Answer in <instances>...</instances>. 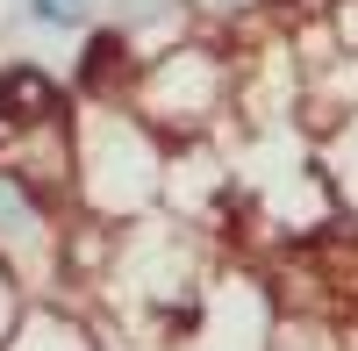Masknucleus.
<instances>
[{
  "label": "nucleus",
  "mask_w": 358,
  "mask_h": 351,
  "mask_svg": "<svg viewBox=\"0 0 358 351\" xmlns=\"http://www.w3.org/2000/svg\"><path fill=\"white\" fill-rule=\"evenodd\" d=\"M315 180L330 187L337 215L358 222V115H344V122H330L315 136Z\"/></svg>",
  "instance_id": "nucleus-6"
},
{
  "label": "nucleus",
  "mask_w": 358,
  "mask_h": 351,
  "mask_svg": "<svg viewBox=\"0 0 358 351\" xmlns=\"http://www.w3.org/2000/svg\"><path fill=\"white\" fill-rule=\"evenodd\" d=\"M65 215L50 194H36L22 172L0 165V266H8L29 294L57 287V251H65Z\"/></svg>",
  "instance_id": "nucleus-3"
},
{
  "label": "nucleus",
  "mask_w": 358,
  "mask_h": 351,
  "mask_svg": "<svg viewBox=\"0 0 358 351\" xmlns=\"http://www.w3.org/2000/svg\"><path fill=\"white\" fill-rule=\"evenodd\" d=\"M101 22L136 50V65H143V57H158L165 43H179V36H194V29H201V22L187 15V0H101Z\"/></svg>",
  "instance_id": "nucleus-4"
},
{
  "label": "nucleus",
  "mask_w": 358,
  "mask_h": 351,
  "mask_svg": "<svg viewBox=\"0 0 358 351\" xmlns=\"http://www.w3.org/2000/svg\"><path fill=\"white\" fill-rule=\"evenodd\" d=\"M22 15L36 29H50V36H86L101 22V0H22Z\"/></svg>",
  "instance_id": "nucleus-7"
},
{
  "label": "nucleus",
  "mask_w": 358,
  "mask_h": 351,
  "mask_svg": "<svg viewBox=\"0 0 358 351\" xmlns=\"http://www.w3.org/2000/svg\"><path fill=\"white\" fill-rule=\"evenodd\" d=\"M29 301H36V294H29V287L8 273V266H0V351H8L15 344V330H22V315H29Z\"/></svg>",
  "instance_id": "nucleus-8"
},
{
  "label": "nucleus",
  "mask_w": 358,
  "mask_h": 351,
  "mask_svg": "<svg viewBox=\"0 0 358 351\" xmlns=\"http://www.w3.org/2000/svg\"><path fill=\"white\" fill-rule=\"evenodd\" d=\"M122 108L136 122H151L165 143H194L215 136V122L236 108V57L215 29H194V36L165 43L158 57H143Z\"/></svg>",
  "instance_id": "nucleus-2"
},
{
  "label": "nucleus",
  "mask_w": 358,
  "mask_h": 351,
  "mask_svg": "<svg viewBox=\"0 0 358 351\" xmlns=\"http://www.w3.org/2000/svg\"><path fill=\"white\" fill-rule=\"evenodd\" d=\"M165 151L172 143L122 101H72V208L115 229L158 215Z\"/></svg>",
  "instance_id": "nucleus-1"
},
{
  "label": "nucleus",
  "mask_w": 358,
  "mask_h": 351,
  "mask_svg": "<svg viewBox=\"0 0 358 351\" xmlns=\"http://www.w3.org/2000/svg\"><path fill=\"white\" fill-rule=\"evenodd\" d=\"M72 108V86L43 72L36 57H15L0 65V129H29V122H50V115Z\"/></svg>",
  "instance_id": "nucleus-5"
}]
</instances>
